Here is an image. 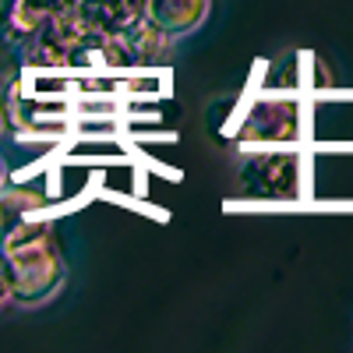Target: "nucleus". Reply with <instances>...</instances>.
Wrapping results in <instances>:
<instances>
[{"mask_svg":"<svg viewBox=\"0 0 353 353\" xmlns=\"http://www.w3.org/2000/svg\"><path fill=\"white\" fill-rule=\"evenodd\" d=\"M11 304V272H8V261L0 254V307Z\"/></svg>","mask_w":353,"mask_h":353,"instance_id":"nucleus-9","label":"nucleus"},{"mask_svg":"<svg viewBox=\"0 0 353 353\" xmlns=\"http://www.w3.org/2000/svg\"><path fill=\"white\" fill-rule=\"evenodd\" d=\"M0 254L11 272V301L21 307L46 304L68 279V265L53 223L21 219L0 237Z\"/></svg>","mask_w":353,"mask_h":353,"instance_id":"nucleus-1","label":"nucleus"},{"mask_svg":"<svg viewBox=\"0 0 353 353\" xmlns=\"http://www.w3.org/2000/svg\"><path fill=\"white\" fill-rule=\"evenodd\" d=\"M248 191L265 198H286L297 191V156L293 152H258L241 166Z\"/></svg>","mask_w":353,"mask_h":353,"instance_id":"nucleus-2","label":"nucleus"},{"mask_svg":"<svg viewBox=\"0 0 353 353\" xmlns=\"http://www.w3.org/2000/svg\"><path fill=\"white\" fill-rule=\"evenodd\" d=\"M121 39H124L128 53H131L134 68L138 64H159V61H166L170 50H173V36L163 32V28L152 18H145V14H138L131 25L121 28Z\"/></svg>","mask_w":353,"mask_h":353,"instance_id":"nucleus-5","label":"nucleus"},{"mask_svg":"<svg viewBox=\"0 0 353 353\" xmlns=\"http://www.w3.org/2000/svg\"><path fill=\"white\" fill-rule=\"evenodd\" d=\"M4 18H8V0H0V25H4Z\"/></svg>","mask_w":353,"mask_h":353,"instance_id":"nucleus-12","label":"nucleus"},{"mask_svg":"<svg viewBox=\"0 0 353 353\" xmlns=\"http://www.w3.org/2000/svg\"><path fill=\"white\" fill-rule=\"evenodd\" d=\"M46 11L50 8L36 4V0H8V18H4V25H0V32H4V39L11 46H21L43 28Z\"/></svg>","mask_w":353,"mask_h":353,"instance_id":"nucleus-6","label":"nucleus"},{"mask_svg":"<svg viewBox=\"0 0 353 353\" xmlns=\"http://www.w3.org/2000/svg\"><path fill=\"white\" fill-rule=\"evenodd\" d=\"M209 11H212V0H145L141 4V14L152 18L173 39L194 32L209 18Z\"/></svg>","mask_w":353,"mask_h":353,"instance_id":"nucleus-4","label":"nucleus"},{"mask_svg":"<svg viewBox=\"0 0 353 353\" xmlns=\"http://www.w3.org/2000/svg\"><path fill=\"white\" fill-rule=\"evenodd\" d=\"M36 4H43V8H53V4H57V0H36Z\"/></svg>","mask_w":353,"mask_h":353,"instance_id":"nucleus-13","label":"nucleus"},{"mask_svg":"<svg viewBox=\"0 0 353 353\" xmlns=\"http://www.w3.org/2000/svg\"><path fill=\"white\" fill-rule=\"evenodd\" d=\"M92 32H96V28H92V21H88L81 0H57V4L46 11V21H43V28H39V36L53 39L57 46H64L68 57H71L74 46H81ZM68 68H71V64H68Z\"/></svg>","mask_w":353,"mask_h":353,"instance_id":"nucleus-3","label":"nucleus"},{"mask_svg":"<svg viewBox=\"0 0 353 353\" xmlns=\"http://www.w3.org/2000/svg\"><path fill=\"white\" fill-rule=\"evenodd\" d=\"M8 184V166H4V159H0V188Z\"/></svg>","mask_w":353,"mask_h":353,"instance_id":"nucleus-11","label":"nucleus"},{"mask_svg":"<svg viewBox=\"0 0 353 353\" xmlns=\"http://www.w3.org/2000/svg\"><path fill=\"white\" fill-rule=\"evenodd\" d=\"M8 134V117H4V110H0V138Z\"/></svg>","mask_w":353,"mask_h":353,"instance_id":"nucleus-10","label":"nucleus"},{"mask_svg":"<svg viewBox=\"0 0 353 353\" xmlns=\"http://www.w3.org/2000/svg\"><path fill=\"white\" fill-rule=\"evenodd\" d=\"M141 4L145 0H81L96 32H121L124 25H131L141 14Z\"/></svg>","mask_w":353,"mask_h":353,"instance_id":"nucleus-7","label":"nucleus"},{"mask_svg":"<svg viewBox=\"0 0 353 353\" xmlns=\"http://www.w3.org/2000/svg\"><path fill=\"white\" fill-rule=\"evenodd\" d=\"M43 201H46V194L28 188V184H4L0 188V237H4L14 223L28 219V212L43 209Z\"/></svg>","mask_w":353,"mask_h":353,"instance_id":"nucleus-8","label":"nucleus"}]
</instances>
